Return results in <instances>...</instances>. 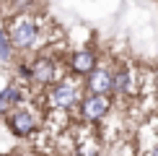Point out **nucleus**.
<instances>
[{"label": "nucleus", "mask_w": 158, "mask_h": 156, "mask_svg": "<svg viewBox=\"0 0 158 156\" xmlns=\"http://www.w3.org/2000/svg\"><path fill=\"white\" fill-rule=\"evenodd\" d=\"M10 42H13V47H18V50H31L36 44V39H39V21L34 16H29V13H23V16H18L16 21L10 24Z\"/></svg>", "instance_id": "1"}, {"label": "nucleus", "mask_w": 158, "mask_h": 156, "mask_svg": "<svg viewBox=\"0 0 158 156\" xmlns=\"http://www.w3.org/2000/svg\"><path fill=\"white\" fill-rule=\"evenodd\" d=\"M75 104H81V91L75 81H60L57 86H52V91H47V107L55 112H70Z\"/></svg>", "instance_id": "2"}, {"label": "nucleus", "mask_w": 158, "mask_h": 156, "mask_svg": "<svg viewBox=\"0 0 158 156\" xmlns=\"http://www.w3.org/2000/svg\"><path fill=\"white\" fill-rule=\"evenodd\" d=\"M111 109V102H109V94H91L85 99H81V117L85 122H98L109 115Z\"/></svg>", "instance_id": "3"}, {"label": "nucleus", "mask_w": 158, "mask_h": 156, "mask_svg": "<svg viewBox=\"0 0 158 156\" xmlns=\"http://www.w3.org/2000/svg\"><path fill=\"white\" fill-rule=\"evenodd\" d=\"M8 125L16 135H21V138H26V135H34L39 130V120L36 115L31 112V109H16V112H10L8 117Z\"/></svg>", "instance_id": "4"}, {"label": "nucleus", "mask_w": 158, "mask_h": 156, "mask_svg": "<svg viewBox=\"0 0 158 156\" xmlns=\"http://www.w3.org/2000/svg\"><path fill=\"white\" fill-rule=\"evenodd\" d=\"M85 86H88L91 94H109L114 89V70H109L106 65H96L85 76Z\"/></svg>", "instance_id": "5"}, {"label": "nucleus", "mask_w": 158, "mask_h": 156, "mask_svg": "<svg viewBox=\"0 0 158 156\" xmlns=\"http://www.w3.org/2000/svg\"><path fill=\"white\" fill-rule=\"evenodd\" d=\"M57 78V63L52 57H39V60L31 63V81L39 83V86H49Z\"/></svg>", "instance_id": "6"}, {"label": "nucleus", "mask_w": 158, "mask_h": 156, "mask_svg": "<svg viewBox=\"0 0 158 156\" xmlns=\"http://www.w3.org/2000/svg\"><path fill=\"white\" fill-rule=\"evenodd\" d=\"M96 65L98 63H96V52L94 50H75L73 55H70V70H73L75 76H88Z\"/></svg>", "instance_id": "7"}, {"label": "nucleus", "mask_w": 158, "mask_h": 156, "mask_svg": "<svg viewBox=\"0 0 158 156\" xmlns=\"http://www.w3.org/2000/svg\"><path fill=\"white\" fill-rule=\"evenodd\" d=\"M135 89H137L135 73L130 68L114 70V89H111V91H117V94H135Z\"/></svg>", "instance_id": "8"}, {"label": "nucleus", "mask_w": 158, "mask_h": 156, "mask_svg": "<svg viewBox=\"0 0 158 156\" xmlns=\"http://www.w3.org/2000/svg\"><path fill=\"white\" fill-rule=\"evenodd\" d=\"M0 96H3L10 107H18L21 99H23V91H21V86H5L3 91H0Z\"/></svg>", "instance_id": "9"}, {"label": "nucleus", "mask_w": 158, "mask_h": 156, "mask_svg": "<svg viewBox=\"0 0 158 156\" xmlns=\"http://www.w3.org/2000/svg\"><path fill=\"white\" fill-rule=\"evenodd\" d=\"M10 57H13V42H10V37L0 29V60L8 63Z\"/></svg>", "instance_id": "10"}, {"label": "nucleus", "mask_w": 158, "mask_h": 156, "mask_svg": "<svg viewBox=\"0 0 158 156\" xmlns=\"http://www.w3.org/2000/svg\"><path fill=\"white\" fill-rule=\"evenodd\" d=\"M8 109H13V107H10V104L5 102V99H3V96H0V115H8Z\"/></svg>", "instance_id": "11"}, {"label": "nucleus", "mask_w": 158, "mask_h": 156, "mask_svg": "<svg viewBox=\"0 0 158 156\" xmlns=\"http://www.w3.org/2000/svg\"><path fill=\"white\" fill-rule=\"evenodd\" d=\"M150 156H158V146H153V151H150Z\"/></svg>", "instance_id": "12"}]
</instances>
